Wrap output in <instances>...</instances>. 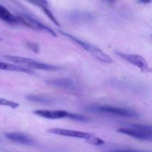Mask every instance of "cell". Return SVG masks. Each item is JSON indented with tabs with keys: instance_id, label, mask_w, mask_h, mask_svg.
<instances>
[{
	"instance_id": "6da1fadb",
	"label": "cell",
	"mask_w": 152,
	"mask_h": 152,
	"mask_svg": "<svg viewBox=\"0 0 152 152\" xmlns=\"http://www.w3.org/2000/svg\"><path fill=\"white\" fill-rule=\"evenodd\" d=\"M61 34L65 35V37H67L68 38H69L70 39L72 40L74 42L77 43L78 45H80V47L83 48L84 50H86V51L88 52L91 56H93L94 57H95L96 59L100 61V62L108 64L113 63V59H111L108 54H106L103 50H101L99 48L95 46L94 45H92L91 44V43L83 41V40L77 38V37H74V36L71 35V34H67V33L65 32L61 31Z\"/></svg>"
},
{
	"instance_id": "7a4b0ae2",
	"label": "cell",
	"mask_w": 152,
	"mask_h": 152,
	"mask_svg": "<svg viewBox=\"0 0 152 152\" xmlns=\"http://www.w3.org/2000/svg\"><path fill=\"white\" fill-rule=\"evenodd\" d=\"M4 58L10 62H13L15 65H19V66L27 67L28 69L33 68L37 70H44V71H56L60 69V67L56 65H50V64L43 63V62H37L34 59H30L27 57L18 56H4Z\"/></svg>"
},
{
	"instance_id": "3957f363",
	"label": "cell",
	"mask_w": 152,
	"mask_h": 152,
	"mask_svg": "<svg viewBox=\"0 0 152 152\" xmlns=\"http://www.w3.org/2000/svg\"><path fill=\"white\" fill-rule=\"evenodd\" d=\"M117 132L128 135L140 140L151 141V126L142 124H132L129 127L120 128Z\"/></svg>"
},
{
	"instance_id": "277c9868",
	"label": "cell",
	"mask_w": 152,
	"mask_h": 152,
	"mask_svg": "<svg viewBox=\"0 0 152 152\" xmlns=\"http://www.w3.org/2000/svg\"><path fill=\"white\" fill-rule=\"evenodd\" d=\"M34 114L39 117L50 120H56L61 118H68L70 120L78 122H88L89 118L80 114L68 112L62 110H37L34 111Z\"/></svg>"
},
{
	"instance_id": "5b68a950",
	"label": "cell",
	"mask_w": 152,
	"mask_h": 152,
	"mask_svg": "<svg viewBox=\"0 0 152 152\" xmlns=\"http://www.w3.org/2000/svg\"><path fill=\"white\" fill-rule=\"evenodd\" d=\"M96 111L105 114L120 116L123 117H137L138 114L134 110L123 107L112 106V105H99L96 108Z\"/></svg>"
},
{
	"instance_id": "8992f818",
	"label": "cell",
	"mask_w": 152,
	"mask_h": 152,
	"mask_svg": "<svg viewBox=\"0 0 152 152\" xmlns=\"http://www.w3.org/2000/svg\"><path fill=\"white\" fill-rule=\"evenodd\" d=\"M116 54L120 56V58L126 60V62L135 65L138 68L141 70L142 72H148L149 71V67H148V62L145 59V58L138 54H134V53H123V52L116 51Z\"/></svg>"
},
{
	"instance_id": "52a82bcc",
	"label": "cell",
	"mask_w": 152,
	"mask_h": 152,
	"mask_svg": "<svg viewBox=\"0 0 152 152\" xmlns=\"http://www.w3.org/2000/svg\"><path fill=\"white\" fill-rule=\"evenodd\" d=\"M17 17L18 19H19V22L22 23L23 25H26V26L29 27V28H33V29L37 30V31H43V32L47 33V34L53 36V37H56V34L54 31H52L50 28L45 25L42 22H39L37 19H33V18L26 16V15H25V16H19Z\"/></svg>"
},
{
	"instance_id": "ba28073f",
	"label": "cell",
	"mask_w": 152,
	"mask_h": 152,
	"mask_svg": "<svg viewBox=\"0 0 152 152\" xmlns=\"http://www.w3.org/2000/svg\"><path fill=\"white\" fill-rule=\"evenodd\" d=\"M48 132L50 134L56 135H60L63 137H68L78 138V139H83L88 140L91 137L94 136V134L87 132H78V131L70 130V129H60V128H54V129H50L48 131Z\"/></svg>"
},
{
	"instance_id": "9c48e42d",
	"label": "cell",
	"mask_w": 152,
	"mask_h": 152,
	"mask_svg": "<svg viewBox=\"0 0 152 152\" xmlns=\"http://www.w3.org/2000/svg\"><path fill=\"white\" fill-rule=\"evenodd\" d=\"M5 137L10 141L22 144V145H31L34 144V140L31 137L25 134L18 133V132H9V133H5Z\"/></svg>"
},
{
	"instance_id": "30bf717a",
	"label": "cell",
	"mask_w": 152,
	"mask_h": 152,
	"mask_svg": "<svg viewBox=\"0 0 152 152\" xmlns=\"http://www.w3.org/2000/svg\"><path fill=\"white\" fill-rule=\"evenodd\" d=\"M47 83L49 85L60 88L66 89V90L75 91L77 89V86L75 83L68 78L51 79V80H47Z\"/></svg>"
},
{
	"instance_id": "8fae6325",
	"label": "cell",
	"mask_w": 152,
	"mask_h": 152,
	"mask_svg": "<svg viewBox=\"0 0 152 152\" xmlns=\"http://www.w3.org/2000/svg\"><path fill=\"white\" fill-rule=\"evenodd\" d=\"M0 70L16 71V72L25 73V74H34V72L31 69H28V68H25V67H22L18 65H15V64H10L3 62H0Z\"/></svg>"
},
{
	"instance_id": "7c38bea8",
	"label": "cell",
	"mask_w": 152,
	"mask_h": 152,
	"mask_svg": "<svg viewBox=\"0 0 152 152\" xmlns=\"http://www.w3.org/2000/svg\"><path fill=\"white\" fill-rule=\"evenodd\" d=\"M0 19L10 24L19 23L17 16L12 14L5 7L0 4Z\"/></svg>"
},
{
	"instance_id": "4fadbf2b",
	"label": "cell",
	"mask_w": 152,
	"mask_h": 152,
	"mask_svg": "<svg viewBox=\"0 0 152 152\" xmlns=\"http://www.w3.org/2000/svg\"><path fill=\"white\" fill-rule=\"evenodd\" d=\"M27 99L31 102H37V103H42V104H50L53 103L54 99L50 96H48V95H37V94H32L28 95L26 97Z\"/></svg>"
},
{
	"instance_id": "5bb4252c",
	"label": "cell",
	"mask_w": 152,
	"mask_h": 152,
	"mask_svg": "<svg viewBox=\"0 0 152 152\" xmlns=\"http://www.w3.org/2000/svg\"><path fill=\"white\" fill-rule=\"evenodd\" d=\"M31 3H33V4H37L39 7H41V8L42 9L43 11H44V13H45V14L48 16V17L49 19H50V20H51L52 22H53V23L55 24V25H57L58 27H60L59 22H58L57 19L55 18V16H53V14L51 13V11H50V10H49L48 8V7H47L48 2H47V1H32Z\"/></svg>"
},
{
	"instance_id": "9a60e30c",
	"label": "cell",
	"mask_w": 152,
	"mask_h": 152,
	"mask_svg": "<svg viewBox=\"0 0 152 152\" xmlns=\"http://www.w3.org/2000/svg\"><path fill=\"white\" fill-rule=\"evenodd\" d=\"M0 105H1V106L10 107L11 108H16L19 106V104L18 102H13V101L3 99V98H0Z\"/></svg>"
},
{
	"instance_id": "2e32d148",
	"label": "cell",
	"mask_w": 152,
	"mask_h": 152,
	"mask_svg": "<svg viewBox=\"0 0 152 152\" xmlns=\"http://www.w3.org/2000/svg\"><path fill=\"white\" fill-rule=\"evenodd\" d=\"M86 141H87L88 143L92 144V145H101L105 144V141L102 140L100 139V138L96 137L95 135H94L92 137H91L90 139Z\"/></svg>"
},
{
	"instance_id": "e0dca14e",
	"label": "cell",
	"mask_w": 152,
	"mask_h": 152,
	"mask_svg": "<svg viewBox=\"0 0 152 152\" xmlns=\"http://www.w3.org/2000/svg\"><path fill=\"white\" fill-rule=\"evenodd\" d=\"M104 152H148V151H138V150H134V149H126V148H117V149H109L106 150Z\"/></svg>"
},
{
	"instance_id": "ac0fdd59",
	"label": "cell",
	"mask_w": 152,
	"mask_h": 152,
	"mask_svg": "<svg viewBox=\"0 0 152 152\" xmlns=\"http://www.w3.org/2000/svg\"><path fill=\"white\" fill-rule=\"evenodd\" d=\"M27 46H28V48H30L31 50H32L33 51L36 52V53H37V52L39 51V46L38 45L36 44V43L28 42L27 43Z\"/></svg>"
},
{
	"instance_id": "d6986e66",
	"label": "cell",
	"mask_w": 152,
	"mask_h": 152,
	"mask_svg": "<svg viewBox=\"0 0 152 152\" xmlns=\"http://www.w3.org/2000/svg\"><path fill=\"white\" fill-rule=\"evenodd\" d=\"M1 37H0V41H1Z\"/></svg>"
}]
</instances>
